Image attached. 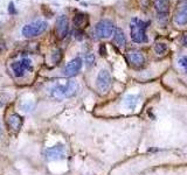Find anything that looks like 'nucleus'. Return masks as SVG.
I'll use <instances>...</instances> for the list:
<instances>
[{
  "label": "nucleus",
  "mask_w": 187,
  "mask_h": 175,
  "mask_svg": "<svg viewBox=\"0 0 187 175\" xmlns=\"http://www.w3.org/2000/svg\"><path fill=\"white\" fill-rule=\"evenodd\" d=\"M113 30H115V26L112 23V21L108 20V19H104V20H101L96 27H95V33L98 37H102V39H108L110 37L112 34H113Z\"/></svg>",
  "instance_id": "obj_4"
},
{
  "label": "nucleus",
  "mask_w": 187,
  "mask_h": 175,
  "mask_svg": "<svg viewBox=\"0 0 187 175\" xmlns=\"http://www.w3.org/2000/svg\"><path fill=\"white\" fill-rule=\"evenodd\" d=\"M13 73L16 77H22L27 71H30L32 68V61L29 59H22L20 61H16L12 63Z\"/></svg>",
  "instance_id": "obj_7"
},
{
  "label": "nucleus",
  "mask_w": 187,
  "mask_h": 175,
  "mask_svg": "<svg viewBox=\"0 0 187 175\" xmlns=\"http://www.w3.org/2000/svg\"><path fill=\"white\" fill-rule=\"evenodd\" d=\"M157 20L159 23L162 25H166L169 21V13H158L157 15Z\"/></svg>",
  "instance_id": "obj_18"
},
{
  "label": "nucleus",
  "mask_w": 187,
  "mask_h": 175,
  "mask_svg": "<svg viewBox=\"0 0 187 175\" xmlns=\"http://www.w3.org/2000/svg\"><path fill=\"white\" fill-rule=\"evenodd\" d=\"M138 103H139V96L138 95H127L124 98V105L130 110H135L137 107Z\"/></svg>",
  "instance_id": "obj_13"
},
{
  "label": "nucleus",
  "mask_w": 187,
  "mask_h": 175,
  "mask_svg": "<svg viewBox=\"0 0 187 175\" xmlns=\"http://www.w3.org/2000/svg\"><path fill=\"white\" fill-rule=\"evenodd\" d=\"M87 22H88V19H87V16H86L84 14H82V13H79V14H76V15L74 16V25L76 26L77 29H81V28L86 27Z\"/></svg>",
  "instance_id": "obj_16"
},
{
  "label": "nucleus",
  "mask_w": 187,
  "mask_h": 175,
  "mask_svg": "<svg viewBox=\"0 0 187 175\" xmlns=\"http://www.w3.org/2000/svg\"><path fill=\"white\" fill-rule=\"evenodd\" d=\"M66 157H67V152H66V147L63 144H57L45 151V158L49 161L63 160L66 159Z\"/></svg>",
  "instance_id": "obj_5"
},
{
  "label": "nucleus",
  "mask_w": 187,
  "mask_h": 175,
  "mask_svg": "<svg viewBox=\"0 0 187 175\" xmlns=\"http://www.w3.org/2000/svg\"><path fill=\"white\" fill-rule=\"evenodd\" d=\"M52 59H53V62H54V63H59V62L61 61V59H62V52H61V49L54 50V53H53V55H52Z\"/></svg>",
  "instance_id": "obj_20"
},
{
  "label": "nucleus",
  "mask_w": 187,
  "mask_h": 175,
  "mask_svg": "<svg viewBox=\"0 0 187 175\" xmlns=\"http://www.w3.org/2000/svg\"><path fill=\"white\" fill-rule=\"evenodd\" d=\"M154 52L158 54V55H164L166 52H167V46L165 43H157L154 46Z\"/></svg>",
  "instance_id": "obj_17"
},
{
  "label": "nucleus",
  "mask_w": 187,
  "mask_h": 175,
  "mask_svg": "<svg viewBox=\"0 0 187 175\" xmlns=\"http://www.w3.org/2000/svg\"><path fill=\"white\" fill-rule=\"evenodd\" d=\"M81 68H82L81 57H75L69 63H67V66L63 68V75L67 77H73L81 70Z\"/></svg>",
  "instance_id": "obj_8"
},
{
  "label": "nucleus",
  "mask_w": 187,
  "mask_h": 175,
  "mask_svg": "<svg viewBox=\"0 0 187 175\" xmlns=\"http://www.w3.org/2000/svg\"><path fill=\"white\" fill-rule=\"evenodd\" d=\"M149 22H144L137 18L131 19V39L137 43L147 42V35L145 33V29L147 27Z\"/></svg>",
  "instance_id": "obj_2"
},
{
  "label": "nucleus",
  "mask_w": 187,
  "mask_h": 175,
  "mask_svg": "<svg viewBox=\"0 0 187 175\" xmlns=\"http://www.w3.org/2000/svg\"><path fill=\"white\" fill-rule=\"evenodd\" d=\"M8 125H9V127L13 130V131H19L20 128H21V126H22V117L20 116V114H18V113H13V114H11L9 117H8Z\"/></svg>",
  "instance_id": "obj_11"
},
{
  "label": "nucleus",
  "mask_w": 187,
  "mask_h": 175,
  "mask_svg": "<svg viewBox=\"0 0 187 175\" xmlns=\"http://www.w3.org/2000/svg\"><path fill=\"white\" fill-rule=\"evenodd\" d=\"M56 33L60 39H64L68 33V19L66 15H60L56 21Z\"/></svg>",
  "instance_id": "obj_9"
},
{
  "label": "nucleus",
  "mask_w": 187,
  "mask_h": 175,
  "mask_svg": "<svg viewBox=\"0 0 187 175\" xmlns=\"http://www.w3.org/2000/svg\"><path fill=\"white\" fill-rule=\"evenodd\" d=\"M84 61H86V66H87L88 68H91L93 64H95V56H93V54H91V53L87 54Z\"/></svg>",
  "instance_id": "obj_19"
},
{
  "label": "nucleus",
  "mask_w": 187,
  "mask_h": 175,
  "mask_svg": "<svg viewBox=\"0 0 187 175\" xmlns=\"http://www.w3.org/2000/svg\"><path fill=\"white\" fill-rule=\"evenodd\" d=\"M174 22L178 26H183L187 23V2L181 4L178 7L176 15H174Z\"/></svg>",
  "instance_id": "obj_10"
},
{
  "label": "nucleus",
  "mask_w": 187,
  "mask_h": 175,
  "mask_svg": "<svg viewBox=\"0 0 187 175\" xmlns=\"http://www.w3.org/2000/svg\"><path fill=\"white\" fill-rule=\"evenodd\" d=\"M79 90H80V85L77 82L68 81V80H59L50 89V96L54 99L63 100L77 95Z\"/></svg>",
  "instance_id": "obj_1"
},
{
  "label": "nucleus",
  "mask_w": 187,
  "mask_h": 175,
  "mask_svg": "<svg viewBox=\"0 0 187 175\" xmlns=\"http://www.w3.org/2000/svg\"><path fill=\"white\" fill-rule=\"evenodd\" d=\"M6 49V43L4 40H0V53H2Z\"/></svg>",
  "instance_id": "obj_26"
},
{
  "label": "nucleus",
  "mask_w": 187,
  "mask_h": 175,
  "mask_svg": "<svg viewBox=\"0 0 187 175\" xmlns=\"http://www.w3.org/2000/svg\"><path fill=\"white\" fill-rule=\"evenodd\" d=\"M140 2H142V5H143L144 7H147V4H149L147 0H140Z\"/></svg>",
  "instance_id": "obj_27"
},
{
  "label": "nucleus",
  "mask_w": 187,
  "mask_h": 175,
  "mask_svg": "<svg viewBox=\"0 0 187 175\" xmlns=\"http://www.w3.org/2000/svg\"><path fill=\"white\" fill-rule=\"evenodd\" d=\"M99 54H101V56H105V55H106L105 44H101V46H99Z\"/></svg>",
  "instance_id": "obj_24"
},
{
  "label": "nucleus",
  "mask_w": 187,
  "mask_h": 175,
  "mask_svg": "<svg viewBox=\"0 0 187 175\" xmlns=\"http://www.w3.org/2000/svg\"><path fill=\"white\" fill-rule=\"evenodd\" d=\"M127 57H129L130 63H132L133 66H142V64L145 62L144 55H143L140 52H138V50L130 52L129 55H127Z\"/></svg>",
  "instance_id": "obj_12"
},
{
  "label": "nucleus",
  "mask_w": 187,
  "mask_h": 175,
  "mask_svg": "<svg viewBox=\"0 0 187 175\" xmlns=\"http://www.w3.org/2000/svg\"><path fill=\"white\" fill-rule=\"evenodd\" d=\"M181 43H183V46L187 47V32L184 33L183 36H181Z\"/></svg>",
  "instance_id": "obj_25"
},
{
  "label": "nucleus",
  "mask_w": 187,
  "mask_h": 175,
  "mask_svg": "<svg viewBox=\"0 0 187 175\" xmlns=\"http://www.w3.org/2000/svg\"><path fill=\"white\" fill-rule=\"evenodd\" d=\"M113 42H116L118 47H125V44H126V37H125L124 32L120 28H115Z\"/></svg>",
  "instance_id": "obj_14"
},
{
  "label": "nucleus",
  "mask_w": 187,
  "mask_h": 175,
  "mask_svg": "<svg viewBox=\"0 0 187 175\" xmlns=\"http://www.w3.org/2000/svg\"><path fill=\"white\" fill-rule=\"evenodd\" d=\"M178 64L180 68H183L185 70V73L187 74V55L186 56H181L179 60H178Z\"/></svg>",
  "instance_id": "obj_21"
},
{
  "label": "nucleus",
  "mask_w": 187,
  "mask_h": 175,
  "mask_svg": "<svg viewBox=\"0 0 187 175\" xmlns=\"http://www.w3.org/2000/svg\"><path fill=\"white\" fill-rule=\"evenodd\" d=\"M111 76L109 74L108 70H101L97 75V80H96V85H97V89L98 91H101L102 93H106L110 88H111Z\"/></svg>",
  "instance_id": "obj_6"
},
{
  "label": "nucleus",
  "mask_w": 187,
  "mask_h": 175,
  "mask_svg": "<svg viewBox=\"0 0 187 175\" xmlns=\"http://www.w3.org/2000/svg\"><path fill=\"white\" fill-rule=\"evenodd\" d=\"M47 27L48 25L46 21H34L32 23L23 26L21 33L25 37H34V36L42 34L47 29Z\"/></svg>",
  "instance_id": "obj_3"
},
{
  "label": "nucleus",
  "mask_w": 187,
  "mask_h": 175,
  "mask_svg": "<svg viewBox=\"0 0 187 175\" xmlns=\"http://www.w3.org/2000/svg\"><path fill=\"white\" fill-rule=\"evenodd\" d=\"M153 4L158 13H169V8H170L169 0H154Z\"/></svg>",
  "instance_id": "obj_15"
},
{
  "label": "nucleus",
  "mask_w": 187,
  "mask_h": 175,
  "mask_svg": "<svg viewBox=\"0 0 187 175\" xmlns=\"http://www.w3.org/2000/svg\"><path fill=\"white\" fill-rule=\"evenodd\" d=\"M75 35H76V39L77 40H82L83 39V30L82 29H77L75 32Z\"/></svg>",
  "instance_id": "obj_23"
},
{
  "label": "nucleus",
  "mask_w": 187,
  "mask_h": 175,
  "mask_svg": "<svg viewBox=\"0 0 187 175\" xmlns=\"http://www.w3.org/2000/svg\"><path fill=\"white\" fill-rule=\"evenodd\" d=\"M8 13L11 14V15H15L18 12H16V9H15V6H14V2L13 1H9V4H8Z\"/></svg>",
  "instance_id": "obj_22"
}]
</instances>
